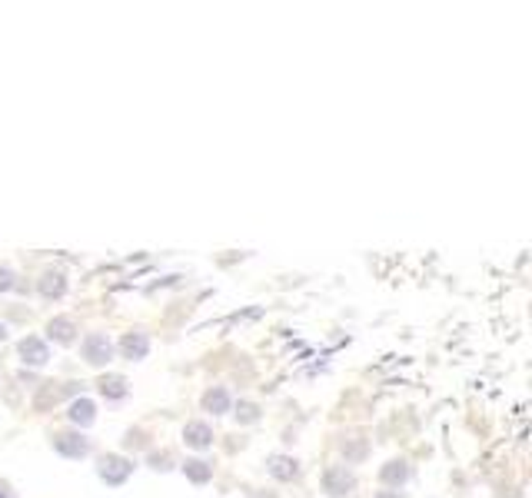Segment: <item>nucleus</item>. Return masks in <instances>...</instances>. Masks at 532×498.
Listing matches in <instances>:
<instances>
[{
	"label": "nucleus",
	"mask_w": 532,
	"mask_h": 498,
	"mask_svg": "<svg viewBox=\"0 0 532 498\" xmlns=\"http://www.w3.org/2000/svg\"><path fill=\"white\" fill-rule=\"evenodd\" d=\"M123 352H127L130 359H140V356L147 352V339H143V335H127V339H123Z\"/></svg>",
	"instance_id": "423d86ee"
},
{
	"label": "nucleus",
	"mask_w": 532,
	"mask_h": 498,
	"mask_svg": "<svg viewBox=\"0 0 532 498\" xmlns=\"http://www.w3.org/2000/svg\"><path fill=\"white\" fill-rule=\"evenodd\" d=\"M0 498H3V492H0Z\"/></svg>",
	"instance_id": "dca6fc26"
},
{
	"label": "nucleus",
	"mask_w": 532,
	"mask_h": 498,
	"mask_svg": "<svg viewBox=\"0 0 532 498\" xmlns=\"http://www.w3.org/2000/svg\"><path fill=\"white\" fill-rule=\"evenodd\" d=\"M70 329H74V326H70L67 319H57V322H50V335H57L61 342H70V335H74Z\"/></svg>",
	"instance_id": "6e6552de"
},
{
	"label": "nucleus",
	"mask_w": 532,
	"mask_h": 498,
	"mask_svg": "<svg viewBox=\"0 0 532 498\" xmlns=\"http://www.w3.org/2000/svg\"><path fill=\"white\" fill-rule=\"evenodd\" d=\"M20 356H24V363L44 365L47 363V346L40 339H24V342H20Z\"/></svg>",
	"instance_id": "7ed1b4c3"
},
{
	"label": "nucleus",
	"mask_w": 532,
	"mask_h": 498,
	"mask_svg": "<svg viewBox=\"0 0 532 498\" xmlns=\"http://www.w3.org/2000/svg\"><path fill=\"white\" fill-rule=\"evenodd\" d=\"M44 292H47V296H50V292H63V279H61V276H47Z\"/></svg>",
	"instance_id": "9b49d317"
},
{
	"label": "nucleus",
	"mask_w": 532,
	"mask_h": 498,
	"mask_svg": "<svg viewBox=\"0 0 532 498\" xmlns=\"http://www.w3.org/2000/svg\"><path fill=\"white\" fill-rule=\"evenodd\" d=\"M186 442L193 445V449H207L210 445V429L207 425H186Z\"/></svg>",
	"instance_id": "39448f33"
},
{
	"label": "nucleus",
	"mask_w": 532,
	"mask_h": 498,
	"mask_svg": "<svg viewBox=\"0 0 532 498\" xmlns=\"http://www.w3.org/2000/svg\"><path fill=\"white\" fill-rule=\"evenodd\" d=\"M186 472H190L197 482H203V479H207V468H203V462H190V465H186Z\"/></svg>",
	"instance_id": "f8f14e48"
},
{
	"label": "nucleus",
	"mask_w": 532,
	"mask_h": 498,
	"mask_svg": "<svg viewBox=\"0 0 532 498\" xmlns=\"http://www.w3.org/2000/svg\"><path fill=\"white\" fill-rule=\"evenodd\" d=\"M207 408H216V412H223V408H227V392H223V389L210 392V395H207Z\"/></svg>",
	"instance_id": "1a4fd4ad"
},
{
	"label": "nucleus",
	"mask_w": 532,
	"mask_h": 498,
	"mask_svg": "<svg viewBox=\"0 0 532 498\" xmlns=\"http://www.w3.org/2000/svg\"><path fill=\"white\" fill-rule=\"evenodd\" d=\"M3 335H7V326H3V322H0V339H3Z\"/></svg>",
	"instance_id": "2eb2a0df"
},
{
	"label": "nucleus",
	"mask_w": 532,
	"mask_h": 498,
	"mask_svg": "<svg viewBox=\"0 0 532 498\" xmlns=\"http://www.w3.org/2000/svg\"><path fill=\"white\" fill-rule=\"evenodd\" d=\"M83 352H87L90 363H106V359H110V342H106V335H90V339L83 342Z\"/></svg>",
	"instance_id": "f03ea898"
},
{
	"label": "nucleus",
	"mask_w": 532,
	"mask_h": 498,
	"mask_svg": "<svg viewBox=\"0 0 532 498\" xmlns=\"http://www.w3.org/2000/svg\"><path fill=\"white\" fill-rule=\"evenodd\" d=\"M70 419L76 425H90L93 422V402L90 399H76L74 406H70Z\"/></svg>",
	"instance_id": "20e7f679"
},
{
	"label": "nucleus",
	"mask_w": 532,
	"mask_h": 498,
	"mask_svg": "<svg viewBox=\"0 0 532 498\" xmlns=\"http://www.w3.org/2000/svg\"><path fill=\"white\" fill-rule=\"evenodd\" d=\"M287 465H289L287 458H273V472H276V475H289L293 468H287Z\"/></svg>",
	"instance_id": "ddd939ff"
},
{
	"label": "nucleus",
	"mask_w": 532,
	"mask_h": 498,
	"mask_svg": "<svg viewBox=\"0 0 532 498\" xmlns=\"http://www.w3.org/2000/svg\"><path fill=\"white\" fill-rule=\"evenodd\" d=\"M123 392H127V389H123V379H110V382H104V395H113V399H120Z\"/></svg>",
	"instance_id": "9d476101"
},
{
	"label": "nucleus",
	"mask_w": 532,
	"mask_h": 498,
	"mask_svg": "<svg viewBox=\"0 0 532 498\" xmlns=\"http://www.w3.org/2000/svg\"><path fill=\"white\" fill-rule=\"evenodd\" d=\"M0 289H10V272L0 269Z\"/></svg>",
	"instance_id": "4468645a"
},
{
	"label": "nucleus",
	"mask_w": 532,
	"mask_h": 498,
	"mask_svg": "<svg viewBox=\"0 0 532 498\" xmlns=\"http://www.w3.org/2000/svg\"><path fill=\"white\" fill-rule=\"evenodd\" d=\"M100 475H104L110 485H117V482H123V479L130 475V465H127L123 458H117V455H110V458L100 462Z\"/></svg>",
	"instance_id": "f257e3e1"
},
{
	"label": "nucleus",
	"mask_w": 532,
	"mask_h": 498,
	"mask_svg": "<svg viewBox=\"0 0 532 498\" xmlns=\"http://www.w3.org/2000/svg\"><path fill=\"white\" fill-rule=\"evenodd\" d=\"M57 449L67 455H83L87 452V442H74V435H61L57 438Z\"/></svg>",
	"instance_id": "0eeeda50"
}]
</instances>
